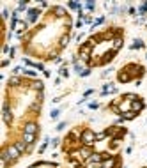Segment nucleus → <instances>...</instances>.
<instances>
[{
  "mask_svg": "<svg viewBox=\"0 0 147 168\" xmlns=\"http://www.w3.org/2000/svg\"><path fill=\"white\" fill-rule=\"evenodd\" d=\"M20 85H21V80H20L18 76H13L9 80V87H20Z\"/></svg>",
  "mask_w": 147,
  "mask_h": 168,
  "instance_id": "obj_20",
  "label": "nucleus"
},
{
  "mask_svg": "<svg viewBox=\"0 0 147 168\" xmlns=\"http://www.w3.org/2000/svg\"><path fill=\"white\" fill-rule=\"evenodd\" d=\"M37 129H39V126H37L36 122H27V124H25V128H23V133H32V134H37Z\"/></svg>",
  "mask_w": 147,
  "mask_h": 168,
  "instance_id": "obj_9",
  "label": "nucleus"
},
{
  "mask_svg": "<svg viewBox=\"0 0 147 168\" xmlns=\"http://www.w3.org/2000/svg\"><path fill=\"white\" fill-rule=\"evenodd\" d=\"M43 97H44V94H43V92H37V97H36L37 101H43Z\"/></svg>",
  "mask_w": 147,
  "mask_h": 168,
  "instance_id": "obj_39",
  "label": "nucleus"
},
{
  "mask_svg": "<svg viewBox=\"0 0 147 168\" xmlns=\"http://www.w3.org/2000/svg\"><path fill=\"white\" fill-rule=\"evenodd\" d=\"M14 145H16V149H18L21 154H25V152L28 150V145H27L23 140H16V142H14Z\"/></svg>",
  "mask_w": 147,
  "mask_h": 168,
  "instance_id": "obj_14",
  "label": "nucleus"
},
{
  "mask_svg": "<svg viewBox=\"0 0 147 168\" xmlns=\"http://www.w3.org/2000/svg\"><path fill=\"white\" fill-rule=\"evenodd\" d=\"M21 69H23V67H20V66H16V67L13 69V73H14V75H18L20 71H21Z\"/></svg>",
  "mask_w": 147,
  "mask_h": 168,
  "instance_id": "obj_38",
  "label": "nucleus"
},
{
  "mask_svg": "<svg viewBox=\"0 0 147 168\" xmlns=\"http://www.w3.org/2000/svg\"><path fill=\"white\" fill-rule=\"evenodd\" d=\"M89 108H92V110H98V108H99V105H98V103H91V105H89Z\"/></svg>",
  "mask_w": 147,
  "mask_h": 168,
  "instance_id": "obj_37",
  "label": "nucleus"
},
{
  "mask_svg": "<svg viewBox=\"0 0 147 168\" xmlns=\"http://www.w3.org/2000/svg\"><path fill=\"white\" fill-rule=\"evenodd\" d=\"M68 7H69V9H78V11H80V9H82V4H78V2H68Z\"/></svg>",
  "mask_w": 147,
  "mask_h": 168,
  "instance_id": "obj_23",
  "label": "nucleus"
},
{
  "mask_svg": "<svg viewBox=\"0 0 147 168\" xmlns=\"http://www.w3.org/2000/svg\"><path fill=\"white\" fill-rule=\"evenodd\" d=\"M58 115H60V110H52V113H50V117H52V119H57Z\"/></svg>",
  "mask_w": 147,
  "mask_h": 168,
  "instance_id": "obj_28",
  "label": "nucleus"
},
{
  "mask_svg": "<svg viewBox=\"0 0 147 168\" xmlns=\"http://www.w3.org/2000/svg\"><path fill=\"white\" fill-rule=\"evenodd\" d=\"M136 115H138V113L131 112V110H126V112H122V113H121V117H122L124 120H133V119H135Z\"/></svg>",
  "mask_w": 147,
  "mask_h": 168,
  "instance_id": "obj_16",
  "label": "nucleus"
},
{
  "mask_svg": "<svg viewBox=\"0 0 147 168\" xmlns=\"http://www.w3.org/2000/svg\"><path fill=\"white\" fill-rule=\"evenodd\" d=\"M82 25H83V21H82V19H78V21H76V28H80Z\"/></svg>",
  "mask_w": 147,
  "mask_h": 168,
  "instance_id": "obj_42",
  "label": "nucleus"
},
{
  "mask_svg": "<svg viewBox=\"0 0 147 168\" xmlns=\"http://www.w3.org/2000/svg\"><path fill=\"white\" fill-rule=\"evenodd\" d=\"M30 110H32V112H36V113H39V110H41V101L32 103V105H30Z\"/></svg>",
  "mask_w": 147,
  "mask_h": 168,
  "instance_id": "obj_22",
  "label": "nucleus"
},
{
  "mask_svg": "<svg viewBox=\"0 0 147 168\" xmlns=\"http://www.w3.org/2000/svg\"><path fill=\"white\" fill-rule=\"evenodd\" d=\"M4 18H5V19L9 18V11H7V9H4Z\"/></svg>",
  "mask_w": 147,
  "mask_h": 168,
  "instance_id": "obj_43",
  "label": "nucleus"
},
{
  "mask_svg": "<svg viewBox=\"0 0 147 168\" xmlns=\"http://www.w3.org/2000/svg\"><path fill=\"white\" fill-rule=\"evenodd\" d=\"M146 108V103L142 101V99H135V101H131V105H129V110L135 113H138L140 110H144Z\"/></svg>",
  "mask_w": 147,
  "mask_h": 168,
  "instance_id": "obj_4",
  "label": "nucleus"
},
{
  "mask_svg": "<svg viewBox=\"0 0 147 168\" xmlns=\"http://www.w3.org/2000/svg\"><path fill=\"white\" fill-rule=\"evenodd\" d=\"M11 28H13V30H25V28H27V21H21V19L13 21V23H11Z\"/></svg>",
  "mask_w": 147,
  "mask_h": 168,
  "instance_id": "obj_11",
  "label": "nucleus"
},
{
  "mask_svg": "<svg viewBox=\"0 0 147 168\" xmlns=\"http://www.w3.org/2000/svg\"><path fill=\"white\" fill-rule=\"evenodd\" d=\"M94 7H96L94 2H87V4H85V9H87V11H94Z\"/></svg>",
  "mask_w": 147,
  "mask_h": 168,
  "instance_id": "obj_26",
  "label": "nucleus"
},
{
  "mask_svg": "<svg viewBox=\"0 0 147 168\" xmlns=\"http://www.w3.org/2000/svg\"><path fill=\"white\" fill-rule=\"evenodd\" d=\"M128 14L135 16V14H136V9H135V7H129V9H128Z\"/></svg>",
  "mask_w": 147,
  "mask_h": 168,
  "instance_id": "obj_35",
  "label": "nucleus"
},
{
  "mask_svg": "<svg viewBox=\"0 0 147 168\" xmlns=\"http://www.w3.org/2000/svg\"><path fill=\"white\" fill-rule=\"evenodd\" d=\"M138 14H142V16H146V14H147V2H144V4L140 5V9H138Z\"/></svg>",
  "mask_w": 147,
  "mask_h": 168,
  "instance_id": "obj_24",
  "label": "nucleus"
},
{
  "mask_svg": "<svg viewBox=\"0 0 147 168\" xmlns=\"http://www.w3.org/2000/svg\"><path fill=\"white\" fill-rule=\"evenodd\" d=\"M7 66H9V60H7V58H5V60H2V67H7Z\"/></svg>",
  "mask_w": 147,
  "mask_h": 168,
  "instance_id": "obj_40",
  "label": "nucleus"
},
{
  "mask_svg": "<svg viewBox=\"0 0 147 168\" xmlns=\"http://www.w3.org/2000/svg\"><path fill=\"white\" fill-rule=\"evenodd\" d=\"M87 161H91V163H103V156H101V152H94Z\"/></svg>",
  "mask_w": 147,
  "mask_h": 168,
  "instance_id": "obj_15",
  "label": "nucleus"
},
{
  "mask_svg": "<svg viewBox=\"0 0 147 168\" xmlns=\"http://www.w3.org/2000/svg\"><path fill=\"white\" fill-rule=\"evenodd\" d=\"M92 94H94V90H92V89H89V90H85V92H83V99H82V101H85V99H87L89 96H92Z\"/></svg>",
  "mask_w": 147,
  "mask_h": 168,
  "instance_id": "obj_27",
  "label": "nucleus"
},
{
  "mask_svg": "<svg viewBox=\"0 0 147 168\" xmlns=\"http://www.w3.org/2000/svg\"><path fill=\"white\" fill-rule=\"evenodd\" d=\"M68 44H69V34H64V36L60 37V43H58V46H60V48H66Z\"/></svg>",
  "mask_w": 147,
  "mask_h": 168,
  "instance_id": "obj_19",
  "label": "nucleus"
},
{
  "mask_svg": "<svg viewBox=\"0 0 147 168\" xmlns=\"http://www.w3.org/2000/svg\"><path fill=\"white\" fill-rule=\"evenodd\" d=\"M146 44H144V41L142 39H135V43L129 46V50H140V48H144Z\"/></svg>",
  "mask_w": 147,
  "mask_h": 168,
  "instance_id": "obj_17",
  "label": "nucleus"
},
{
  "mask_svg": "<svg viewBox=\"0 0 147 168\" xmlns=\"http://www.w3.org/2000/svg\"><path fill=\"white\" fill-rule=\"evenodd\" d=\"M28 147H32L34 143H36V134H32V133H23V138H21Z\"/></svg>",
  "mask_w": 147,
  "mask_h": 168,
  "instance_id": "obj_8",
  "label": "nucleus"
},
{
  "mask_svg": "<svg viewBox=\"0 0 147 168\" xmlns=\"http://www.w3.org/2000/svg\"><path fill=\"white\" fill-rule=\"evenodd\" d=\"M115 53H117V52H113V50H108V52L105 53V57H101L99 64H101V66H105V64H108V62H112V60H113V57H115Z\"/></svg>",
  "mask_w": 147,
  "mask_h": 168,
  "instance_id": "obj_7",
  "label": "nucleus"
},
{
  "mask_svg": "<svg viewBox=\"0 0 147 168\" xmlns=\"http://www.w3.org/2000/svg\"><path fill=\"white\" fill-rule=\"evenodd\" d=\"M89 75H91V67H89V69H83V71L80 73V76H89Z\"/></svg>",
  "mask_w": 147,
  "mask_h": 168,
  "instance_id": "obj_34",
  "label": "nucleus"
},
{
  "mask_svg": "<svg viewBox=\"0 0 147 168\" xmlns=\"http://www.w3.org/2000/svg\"><path fill=\"white\" fill-rule=\"evenodd\" d=\"M71 154H73L71 158H74V156H80V158L83 159V163H85V161L91 158L92 154H94V149H92V147H87V145H82L78 150H74V152H71Z\"/></svg>",
  "mask_w": 147,
  "mask_h": 168,
  "instance_id": "obj_2",
  "label": "nucleus"
},
{
  "mask_svg": "<svg viewBox=\"0 0 147 168\" xmlns=\"http://www.w3.org/2000/svg\"><path fill=\"white\" fill-rule=\"evenodd\" d=\"M80 143L82 145H87V147H92L96 143V133L91 129H83L82 134H80Z\"/></svg>",
  "mask_w": 147,
  "mask_h": 168,
  "instance_id": "obj_1",
  "label": "nucleus"
},
{
  "mask_svg": "<svg viewBox=\"0 0 147 168\" xmlns=\"http://www.w3.org/2000/svg\"><path fill=\"white\" fill-rule=\"evenodd\" d=\"M2 119H4V122H5V124H11V122L14 120V117H13V112L9 110V103H7V101H4V108H2Z\"/></svg>",
  "mask_w": 147,
  "mask_h": 168,
  "instance_id": "obj_3",
  "label": "nucleus"
},
{
  "mask_svg": "<svg viewBox=\"0 0 147 168\" xmlns=\"http://www.w3.org/2000/svg\"><path fill=\"white\" fill-rule=\"evenodd\" d=\"M30 89H34L37 92H43V90H44V83H43L41 80H34V81L30 83Z\"/></svg>",
  "mask_w": 147,
  "mask_h": 168,
  "instance_id": "obj_13",
  "label": "nucleus"
},
{
  "mask_svg": "<svg viewBox=\"0 0 147 168\" xmlns=\"http://www.w3.org/2000/svg\"><path fill=\"white\" fill-rule=\"evenodd\" d=\"M58 75H62L64 78H68V76H69V71H68L66 67H60V69H58Z\"/></svg>",
  "mask_w": 147,
  "mask_h": 168,
  "instance_id": "obj_25",
  "label": "nucleus"
},
{
  "mask_svg": "<svg viewBox=\"0 0 147 168\" xmlns=\"http://www.w3.org/2000/svg\"><path fill=\"white\" fill-rule=\"evenodd\" d=\"M39 14H41L39 9H28V11H27V19H28V23H36V19L39 18Z\"/></svg>",
  "mask_w": 147,
  "mask_h": 168,
  "instance_id": "obj_6",
  "label": "nucleus"
},
{
  "mask_svg": "<svg viewBox=\"0 0 147 168\" xmlns=\"http://www.w3.org/2000/svg\"><path fill=\"white\" fill-rule=\"evenodd\" d=\"M48 143H50V142H44V143H43V145L39 147V154H43V152L46 150V147H48Z\"/></svg>",
  "mask_w": 147,
  "mask_h": 168,
  "instance_id": "obj_29",
  "label": "nucleus"
},
{
  "mask_svg": "<svg viewBox=\"0 0 147 168\" xmlns=\"http://www.w3.org/2000/svg\"><path fill=\"white\" fill-rule=\"evenodd\" d=\"M23 73H25L27 76H36V73H34V71H28V69H23Z\"/></svg>",
  "mask_w": 147,
  "mask_h": 168,
  "instance_id": "obj_36",
  "label": "nucleus"
},
{
  "mask_svg": "<svg viewBox=\"0 0 147 168\" xmlns=\"http://www.w3.org/2000/svg\"><path fill=\"white\" fill-rule=\"evenodd\" d=\"M103 21H105V18H98L96 21H94V27H99V25H101Z\"/></svg>",
  "mask_w": 147,
  "mask_h": 168,
  "instance_id": "obj_33",
  "label": "nucleus"
},
{
  "mask_svg": "<svg viewBox=\"0 0 147 168\" xmlns=\"http://www.w3.org/2000/svg\"><path fill=\"white\" fill-rule=\"evenodd\" d=\"M83 21H85V23H92V18H91V16H85V18H83Z\"/></svg>",
  "mask_w": 147,
  "mask_h": 168,
  "instance_id": "obj_41",
  "label": "nucleus"
},
{
  "mask_svg": "<svg viewBox=\"0 0 147 168\" xmlns=\"http://www.w3.org/2000/svg\"><path fill=\"white\" fill-rule=\"evenodd\" d=\"M122 46H124L122 37H115V39H113V43H112V50H113V52H119Z\"/></svg>",
  "mask_w": 147,
  "mask_h": 168,
  "instance_id": "obj_12",
  "label": "nucleus"
},
{
  "mask_svg": "<svg viewBox=\"0 0 147 168\" xmlns=\"http://www.w3.org/2000/svg\"><path fill=\"white\" fill-rule=\"evenodd\" d=\"M106 138H108V133H106V131L96 134V142H103V140H106Z\"/></svg>",
  "mask_w": 147,
  "mask_h": 168,
  "instance_id": "obj_21",
  "label": "nucleus"
},
{
  "mask_svg": "<svg viewBox=\"0 0 147 168\" xmlns=\"http://www.w3.org/2000/svg\"><path fill=\"white\" fill-rule=\"evenodd\" d=\"M5 149H7V154H9V158H11V163H14V161L20 158L21 152L16 149V145H9V147H5Z\"/></svg>",
  "mask_w": 147,
  "mask_h": 168,
  "instance_id": "obj_5",
  "label": "nucleus"
},
{
  "mask_svg": "<svg viewBox=\"0 0 147 168\" xmlns=\"http://www.w3.org/2000/svg\"><path fill=\"white\" fill-rule=\"evenodd\" d=\"M50 143H52V147H57V145L60 143V138H53V140H52Z\"/></svg>",
  "mask_w": 147,
  "mask_h": 168,
  "instance_id": "obj_32",
  "label": "nucleus"
},
{
  "mask_svg": "<svg viewBox=\"0 0 147 168\" xmlns=\"http://www.w3.org/2000/svg\"><path fill=\"white\" fill-rule=\"evenodd\" d=\"M53 13H55V16H58V18H68V13H66L62 7H55Z\"/></svg>",
  "mask_w": 147,
  "mask_h": 168,
  "instance_id": "obj_18",
  "label": "nucleus"
},
{
  "mask_svg": "<svg viewBox=\"0 0 147 168\" xmlns=\"http://www.w3.org/2000/svg\"><path fill=\"white\" fill-rule=\"evenodd\" d=\"M129 80H131V75L128 71H119V75H117V81L119 83H128Z\"/></svg>",
  "mask_w": 147,
  "mask_h": 168,
  "instance_id": "obj_10",
  "label": "nucleus"
},
{
  "mask_svg": "<svg viewBox=\"0 0 147 168\" xmlns=\"http://www.w3.org/2000/svg\"><path fill=\"white\" fill-rule=\"evenodd\" d=\"M66 126H68L66 122H60V124H57V128H55V129H57V131H62L64 128H66Z\"/></svg>",
  "mask_w": 147,
  "mask_h": 168,
  "instance_id": "obj_31",
  "label": "nucleus"
},
{
  "mask_svg": "<svg viewBox=\"0 0 147 168\" xmlns=\"http://www.w3.org/2000/svg\"><path fill=\"white\" fill-rule=\"evenodd\" d=\"M23 9H27V2H20L18 4V11H23Z\"/></svg>",
  "mask_w": 147,
  "mask_h": 168,
  "instance_id": "obj_30",
  "label": "nucleus"
}]
</instances>
